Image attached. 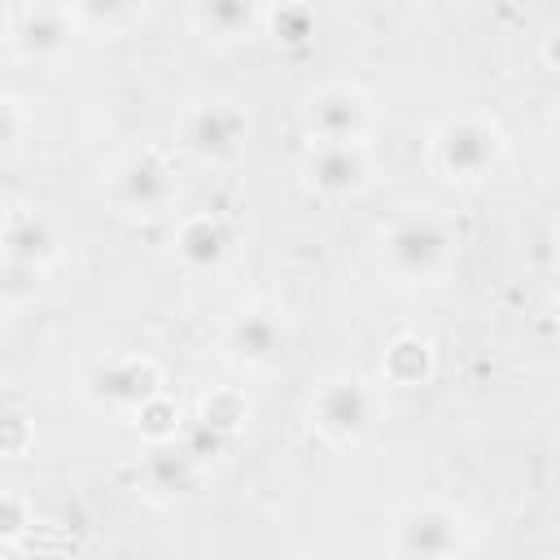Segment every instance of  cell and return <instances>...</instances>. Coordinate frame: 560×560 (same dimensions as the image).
<instances>
[{"label":"cell","mask_w":560,"mask_h":560,"mask_svg":"<svg viewBox=\"0 0 560 560\" xmlns=\"http://www.w3.org/2000/svg\"><path fill=\"white\" fill-rule=\"evenodd\" d=\"M459 228L438 206H407L376 232V262L394 284L429 289L455 271Z\"/></svg>","instance_id":"obj_1"},{"label":"cell","mask_w":560,"mask_h":560,"mask_svg":"<svg viewBox=\"0 0 560 560\" xmlns=\"http://www.w3.org/2000/svg\"><path fill=\"white\" fill-rule=\"evenodd\" d=\"M179 188H184L179 184V166L158 144L122 149L114 162H105V171L96 179L101 201L118 219H131V223L166 219L175 210V201H179Z\"/></svg>","instance_id":"obj_2"},{"label":"cell","mask_w":560,"mask_h":560,"mask_svg":"<svg viewBox=\"0 0 560 560\" xmlns=\"http://www.w3.org/2000/svg\"><path fill=\"white\" fill-rule=\"evenodd\" d=\"M424 162L446 184H481L508 162V131L486 109H455L433 122Z\"/></svg>","instance_id":"obj_3"},{"label":"cell","mask_w":560,"mask_h":560,"mask_svg":"<svg viewBox=\"0 0 560 560\" xmlns=\"http://www.w3.org/2000/svg\"><path fill=\"white\" fill-rule=\"evenodd\" d=\"M376 420H381V389L354 368H332L328 376L315 381V389L306 398L311 433L337 451L368 442Z\"/></svg>","instance_id":"obj_4"},{"label":"cell","mask_w":560,"mask_h":560,"mask_svg":"<svg viewBox=\"0 0 560 560\" xmlns=\"http://www.w3.org/2000/svg\"><path fill=\"white\" fill-rule=\"evenodd\" d=\"M472 542V525L459 508L442 503V499H416L402 503L389 525H385V542L381 551L394 560H459L468 556Z\"/></svg>","instance_id":"obj_5"},{"label":"cell","mask_w":560,"mask_h":560,"mask_svg":"<svg viewBox=\"0 0 560 560\" xmlns=\"http://www.w3.org/2000/svg\"><path fill=\"white\" fill-rule=\"evenodd\" d=\"M249 136H254V122H249V109L232 96H210V101H197L184 109L179 118V149L197 162V166H210V171H232L245 162L249 153Z\"/></svg>","instance_id":"obj_6"},{"label":"cell","mask_w":560,"mask_h":560,"mask_svg":"<svg viewBox=\"0 0 560 560\" xmlns=\"http://www.w3.org/2000/svg\"><path fill=\"white\" fill-rule=\"evenodd\" d=\"M289 346H293L289 319L280 306H267V302H249L232 311L219 328V354L236 372H271L284 363Z\"/></svg>","instance_id":"obj_7"},{"label":"cell","mask_w":560,"mask_h":560,"mask_svg":"<svg viewBox=\"0 0 560 560\" xmlns=\"http://www.w3.org/2000/svg\"><path fill=\"white\" fill-rule=\"evenodd\" d=\"M166 389V372L153 354H114L101 359L88 381H83V398L92 402V411L109 416V420H131L149 398H158Z\"/></svg>","instance_id":"obj_8"},{"label":"cell","mask_w":560,"mask_h":560,"mask_svg":"<svg viewBox=\"0 0 560 560\" xmlns=\"http://www.w3.org/2000/svg\"><path fill=\"white\" fill-rule=\"evenodd\" d=\"M298 171L319 201H354L376 179L368 140H306Z\"/></svg>","instance_id":"obj_9"},{"label":"cell","mask_w":560,"mask_h":560,"mask_svg":"<svg viewBox=\"0 0 560 560\" xmlns=\"http://www.w3.org/2000/svg\"><path fill=\"white\" fill-rule=\"evenodd\" d=\"M0 254H4L9 280H44V276L61 262L66 241H61V228H57L44 210L18 206V210L4 214Z\"/></svg>","instance_id":"obj_10"},{"label":"cell","mask_w":560,"mask_h":560,"mask_svg":"<svg viewBox=\"0 0 560 560\" xmlns=\"http://www.w3.org/2000/svg\"><path fill=\"white\" fill-rule=\"evenodd\" d=\"M376 127V105L354 83H324L302 105L306 140H368Z\"/></svg>","instance_id":"obj_11"},{"label":"cell","mask_w":560,"mask_h":560,"mask_svg":"<svg viewBox=\"0 0 560 560\" xmlns=\"http://www.w3.org/2000/svg\"><path fill=\"white\" fill-rule=\"evenodd\" d=\"M232 223L214 210H192L175 223V236H171V254L175 262L188 271V276H214L228 267L232 258Z\"/></svg>","instance_id":"obj_12"},{"label":"cell","mask_w":560,"mask_h":560,"mask_svg":"<svg viewBox=\"0 0 560 560\" xmlns=\"http://www.w3.org/2000/svg\"><path fill=\"white\" fill-rule=\"evenodd\" d=\"M74 31H79V26H74V18L66 13V4H31V9L13 22L9 44H13L18 57H26V61H35V66H52V61L66 57Z\"/></svg>","instance_id":"obj_13"},{"label":"cell","mask_w":560,"mask_h":560,"mask_svg":"<svg viewBox=\"0 0 560 560\" xmlns=\"http://www.w3.org/2000/svg\"><path fill=\"white\" fill-rule=\"evenodd\" d=\"M267 0H188V22L201 39L228 48L245 44L267 26Z\"/></svg>","instance_id":"obj_14"},{"label":"cell","mask_w":560,"mask_h":560,"mask_svg":"<svg viewBox=\"0 0 560 560\" xmlns=\"http://www.w3.org/2000/svg\"><path fill=\"white\" fill-rule=\"evenodd\" d=\"M438 372V350L424 332H398L385 341V354H381V381L394 385V389H420L429 385Z\"/></svg>","instance_id":"obj_15"},{"label":"cell","mask_w":560,"mask_h":560,"mask_svg":"<svg viewBox=\"0 0 560 560\" xmlns=\"http://www.w3.org/2000/svg\"><path fill=\"white\" fill-rule=\"evenodd\" d=\"M61 4L83 35H101V39L127 35L149 9V0H61Z\"/></svg>","instance_id":"obj_16"},{"label":"cell","mask_w":560,"mask_h":560,"mask_svg":"<svg viewBox=\"0 0 560 560\" xmlns=\"http://www.w3.org/2000/svg\"><path fill=\"white\" fill-rule=\"evenodd\" d=\"M249 416H254V407H249L245 389H236V385H214V389H206V394L197 398V424H201L206 433H214V438H236V433H245Z\"/></svg>","instance_id":"obj_17"},{"label":"cell","mask_w":560,"mask_h":560,"mask_svg":"<svg viewBox=\"0 0 560 560\" xmlns=\"http://www.w3.org/2000/svg\"><path fill=\"white\" fill-rule=\"evenodd\" d=\"M144 446H175V438L184 433V407L171 389H162L158 398H149L131 420H127Z\"/></svg>","instance_id":"obj_18"},{"label":"cell","mask_w":560,"mask_h":560,"mask_svg":"<svg viewBox=\"0 0 560 560\" xmlns=\"http://www.w3.org/2000/svg\"><path fill=\"white\" fill-rule=\"evenodd\" d=\"M262 31L276 39V48L302 52V48L315 44V9L302 4V0H280V4L267 9V26Z\"/></svg>","instance_id":"obj_19"},{"label":"cell","mask_w":560,"mask_h":560,"mask_svg":"<svg viewBox=\"0 0 560 560\" xmlns=\"http://www.w3.org/2000/svg\"><path fill=\"white\" fill-rule=\"evenodd\" d=\"M31 529H35V508H31V499H26L18 486H9V490L0 494V551H18V542H22Z\"/></svg>","instance_id":"obj_20"},{"label":"cell","mask_w":560,"mask_h":560,"mask_svg":"<svg viewBox=\"0 0 560 560\" xmlns=\"http://www.w3.org/2000/svg\"><path fill=\"white\" fill-rule=\"evenodd\" d=\"M31 446H35V420H31L18 402H9V407H4V438H0V451H4V459H26Z\"/></svg>","instance_id":"obj_21"},{"label":"cell","mask_w":560,"mask_h":560,"mask_svg":"<svg viewBox=\"0 0 560 560\" xmlns=\"http://www.w3.org/2000/svg\"><path fill=\"white\" fill-rule=\"evenodd\" d=\"M22 140V101L9 92L4 96V144H18Z\"/></svg>","instance_id":"obj_22"},{"label":"cell","mask_w":560,"mask_h":560,"mask_svg":"<svg viewBox=\"0 0 560 560\" xmlns=\"http://www.w3.org/2000/svg\"><path fill=\"white\" fill-rule=\"evenodd\" d=\"M538 61H542L551 74H560V31L542 35V44H538Z\"/></svg>","instance_id":"obj_23"},{"label":"cell","mask_w":560,"mask_h":560,"mask_svg":"<svg viewBox=\"0 0 560 560\" xmlns=\"http://www.w3.org/2000/svg\"><path fill=\"white\" fill-rule=\"evenodd\" d=\"M556 258H560V223H556Z\"/></svg>","instance_id":"obj_24"},{"label":"cell","mask_w":560,"mask_h":560,"mask_svg":"<svg viewBox=\"0 0 560 560\" xmlns=\"http://www.w3.org/2000/svg\"><path fill=\"white\" fill-rule=\"evenodd\" d=\"M556 328H560V302H556Z\"/></svg>","instance_id":"obj_25"}]
</instances>
